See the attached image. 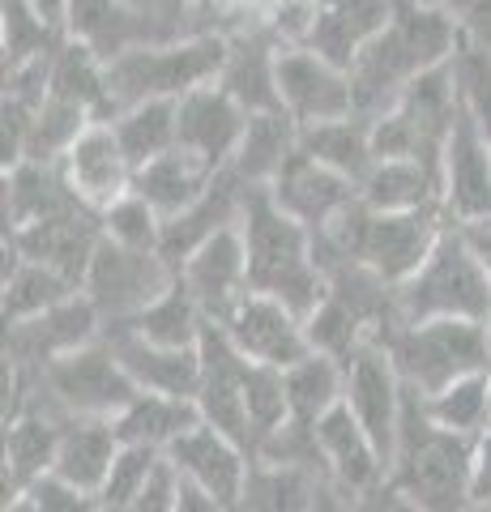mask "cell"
Wrapping results in <instances>:
<instances>
[{"instance_id": "6da1fadb", "label": "cell", "mask_w": 491, "mask_h": 512, "mask_svg": "<svg viewBox=\"0 0 491 512\" xmlns=\"http://www.w3.org/2000/svg\"><path fill=\"white\" fill-rule=\"evenodd\" d=\"M462 52V30L432 0H393L389 22L351 64L355 111L380 120L406 94V86L436 64H449Z\"/></svg>"}, {"instance_id": "7a4b0ae2", "label": "cell", "mask_w": 491, "mask_h": 512, "mask_svg": "<svg viewBox=\"0 0 491 512\" xmlns=\"http://www.w3.org/2000/svg\"><path fill=\"white\" fill-rule=\"evenodd\" d=\"M244 244H248V291L278 295L291 312L312 316L329 295V278L316 261V235L274 201L269 184H248L244 201Z\"/></svg>"}, {"instance_id": "3957f363", "label": "cell", "mask_w": 491, "mask_h": 512, "mask_svg": "<svg viewBox=\"0 0 491 512\" xmlns=\"http://www.w3.org/2000/svg\"><path fill=\"white\" fill-rule=\"evenodd\" d=\"M470 474H474V440L427 419L423 393L406 389L398 453L385 487L402 495L410 508H470Z\"/></svg>"}, {"instance_id": "277c9868", "label": "cell", "mask_w": 491, "mask_h": 512, "mask_svg": "<svg viewBox=\"0 0 491 512\" xmlns=\"http://www.w3.org/2000/svg\"><path fill=\"white\" fill-rule=\"evenodd\" d=\"M445 210L423 205V210H372L363 197H355L346 210H338L316 235V244L334 256H351L376 269L385 282H406L427 261V252L445 231Z\"/></svg>"}, {"instance_id": "5b68a950", "label": "cell", "mask_w": 491, "mask_h": 512, "mask_svg": "<svg viewBox=\"0 0 491 512\" xmlns=\"http://www.w3.org/2000/svg\"><path fill=\"white\" fill-rule=\"evenodd\" d=\"M393 303H398V325H406V320H432V316H466L487 325L491 274L457 222H445V231H440L432 252H427V261L406 282L393 286Z\"/></svg>"}, {"instance_id": "8992f818", "label": "cell", "mask_w": 491, "mask_h": 512, "mask_svg": "<svg viewBox=\"0 0 491 512\" xmlns=\"http://www.w3.org/2000/svg\"><path fill=\"white\" fill-rule=\"evenodd\" d=\"M231 52L223 35H193L180 43H133L107 60V90L116 99V116L146 99H184L188 90L218 82Z\"/></svg>"}, {"instance_id": "52a82bcc", "label": "cell", "mask_w": 491, "mask_h": 512, "mask_svg": "<svg viewBox=\"0 0 491 512\" xmlns=\"http://www.w3.org/2000/svg\"><path fill=\"white\" fill-rule=\"evenodd\" d=\"M380 346L393 355L406 389L415 393H440L445 384L462 380L470 372H487L491 346L487 325L466 316H432V320H406L393 325Z\"/></svg>"}, {"instance_id": "ba28073f", "label": "cell", "mask_w": 491, "mask_h": 512, "mask_svg": "<svg viewBox=\"0 0 491 512\" xmlns=\"http://www.w3.org/2000/svg\"><path fill=\"white\" fill-rule=\"evenodd\" d=\"M43 380L65 414H116L141 393V384L129 376V367L120 363L116 346L107 338H94L77 350H65L52 363H43Z\"/></svg>"}, {"instance_id": "9c48e42d", "label": "cell", "mask_w": 491, "mask_h": 512, "mask_svg": "<svg viewBox=\"0 0 491 512\" xmlns=\"http://www.w3.org/2000/svg\"><path fill=\"white\" fill-rule=\"evenodd\" d=\"M180 269L167 261L163 252H150V248H129L120 239L103 235L99 248H94V261L86 269V282L82 291L94 299V308L103 312V320H124V316H137L141 308L167 291L176 282Z\"/></svg>"}, {"instance_id": "30bf717a", "label": "cell", "mask_w": 491, "mask_h": 512, "mask_svg": "<svg viewBox=\"0 0 491 512\" xmlns=\"http://www.w3.org/2000/svg\"><path fill=\"white\" fill-rule=\"evenodd\" d=\"M440 210L449 222L491 218V141L466 94L457 99L453 133L445 141V158H440Z\"/></svg>"}, {"instance_id": "8fae6325", "label": "cell", "mask_w": 491, "mask_h": 512, "mask_svg": "<svg viewBox=\"0 0 491 512\" xmlns=\"http://www.w3.org/2000/svg\"><path fill=\"white\" fill-rule=\"evenodd\" d=\"M342 367H346L342 402L355 410V419L368 427V436L393 466L398 431H402V406H406V380L398 372V363H393V355L380 342H363Z\"/></svg>"}, {"instance_id": "7c38bea8", "label": "cell", "mask_w": 491, "mask_h": 512, "mask_svg": "<svg viewBox=\"0 0 491 512\" xmlns=\"http://www.w3.org/2000/svg\"><path fill=\"white\" fill-rule=\"evenodd\" d=\"M278 94H282V107L299 120V128L355 111L351 69H338L334 60H325L304 43H287L278 52Z\"/></svg>"}, {"instance_id": "4fadbf2b", "label": "cell", "mask_w": 491, "mask_h": 512, "mask_svg": "<svg viewBox=\"0 0 491 512\" xmlns=\"http://www.w3.org/2000/svg\"><path fill=\"white\" fill-rule=\"evenodd\" d=\"M223 333L235 342V350L257 363H274V367H291L304 355H312L304 316L291 312L278 295L265 291H244L235 299V308L218 320Z\"/></svg>"}, {"instance_id": "5bb4252c", "label": "cell", "mask_w": 491, "mask_h": 512, "mask_svg": "<svg viewBox=\"0 0 491 512\" xmlns=\"http://www.w3.org/2000/svg\"><path fill=\"white\" fill-rule=\"evenodd\" d=\"M167 457L180 466V474H188L197 487H205L214 495L218 508H240L244 491H248V474H252V453L231 440L227 431H218L214 423H193L167 444Z\"/></svg>"}, {"instance_id": "9a60e30c", "label": "cell", "mask_w": 491, "mask_h": 512, "mask_svg": "<svg viewBox=\"0 0 491 512\" xmlns=\"http://www.w3.org/2000/svg\"><path fill=\"white\" fill-rule=\"evenodd\" d=\"M244 355L223 333L218 320H205L201 333V389L197 406L201 419L227 431L231 440H240L252 453V419H248V397H244Z\"/></svg>"}, {"instance_id": "2e32d148", "label": "cell", "mask_w": 491, "mask_h": 512, "mask_svg": "<svg viewBox=\"0 0 491 512\" xmlns=\"http://www.w3.org/2000/svg\"><path fill=\"white\" fill-rule=\"evenodd\" d=\"M56 167H60V175H65V184L99 214L112 201H120L124 192H133V163H129V154H124V146H120L112 120L86 124L82 137L60 154Z\"/></svg>"}, {"instance_id": "e0dca14e", "label": "cell", "mask_w": 491, "mask_h": 512, "mask_svg": "<svg viewBox=\"0 0 491 512\" xmlns=\"http://www.w3.org/2000/svg\"><path fill=\"white\" fill-rule=\"evenodd\" d=\"M248 128V107L218 82L188 90L176 111V146L201 154L214 167H231Z\"/></svg>"}, {"instance_id": "ac0fdd59", "label": "cell", "mask_w": 491, "mask_h": 512, "mask_svg": "<svg viewBox=\"0 0 491 512\" xmlns=\"http://www.w3.org/2000/svg\"><path fill=\"white\" fill-rule=\"evenodd\" d=\"M180 278L188 282V291L197 295L205 316L223 320L235 308V299L248 291V244H244L240 222H231V227L214 231L210 239H201L180 261Z\"/></svg>"}, {"instance_id": "d6986e66", "label": "cell", "mask_w": 491, "mask_h": 512, "mask_svg": "<svg viewBox=\"0 0 491 512\" xmlns=\"http://www.w3.org/2000/svg\"><path fill=\"white\" fill-rule=\"evenodd\" d=\"M269 192H274V201L287 214H295L308 231H321L329 218L359 197V184L299 146L287 163H282V171L269 180Z\"/></svg>"}, {"instance_id": "ffe728a7", "label": "cell", "mask_w": 491, "mask_h": 512, "mask_svg": "<svg viewBox=\"0 0 491 512\" xmlns=\"http://www.w3.org/2000/svg\"><path fill=\"white\" fill-rule=\"evenodd\" d=\"M99 239H103V214L90 210V205H73V210H60L52 218L13 231V248L22 256H30V261L60 269L65 278H73L82 286Z\"/></svg>"}, {"instance_id": "44dd1931", "label": "cell", "mask_w": 491, "mask_h": 512, "mask_svg": "<svg viewBox=\"0 0 491 512\" xmlns=\"http://www.w3.org/2000/svg\"><path fill=\"white\" fill-rule=\"evenodd\" d=\"M312 431H316V448H321V457H325V474L334 478L342 491L359 495V491H372L389 478L385 453L376 448L368 427L355 419V410L346 402L325 410Z\"/></svg>"}, {"instance_id": "7402d4cb", "label": "cell", "mask_w": 491, "mask_h": 512, "mask_svg": "<svg viewBox=\"0 0 491 512\" xmlns=\"http://www.w3.org/2000/svg\"><path fill=\"white\" fill-rule=\"evenodd\" d=\"M107 342L116 346L120 363L146 393H171V397H197L201 389V346H163L141 338L137 329L112 320Z\"/></svg>"}, {"instance_id": "603a6c76", "label": "cell", "mask_w": 491, "mask_h": 512, "mask_svg": "<svg viewBox=\"0 0 491 512\" xmlns=\"http://www.w3.org/2000/svg\"><path fill=\"white\" fill-rule=\"evenodd\" d=\"M389 13L393 0H312L304 47L334 60L338 69H351L355 56L389 22Z\"/></svg>"}, {"instance_id": "cb8c5ba5", "label": "cell", "mask_w": 491, "mask_h": 512, "mask_svg": "<svg viewBox=\"0 0 491 512\" xmlns=\"http://www.w3.org/2000/svg\"><path fill=\"white\" fill-rule=\"evenodd\" d=\"M99 320H103V312L94 308V299L86 291H73L69 299H60L56 308L9 325V350H13V359L52 363L56 355H65V350H77V346L99 338Z\"/></svg>"}, {"instance_id": "d4e9b609", "label": "cell", "mask_w": 491, "mask_h": 512, "mask_svg": "<svg viewBox=\"0 0 491 512\" xmlns=\"http://www.w3.org/2000/svg\"><path fill=\"white\" fill-rule=\"evenodd\" d=\"M120 431L116 419H103V414H69L60 423V448H56V474H65L73 487H82L90 500L103 491L107 470L120 453Z\"/></svg>"}, {"instance_id": "484cf974", "label": "cell", "mask_w": 491, "mask_h": 512, "mask_svg": "<svg viewBox=\"0 0 491 512\" xmlns=\"http://www.w3.org/2000/svg\"><path fill=\"white\" fill-rule=\"evenodd\" d=\"M218 171L223 167L205 163L201 154L184 150V146H171L167 154H158L146 167L133 171V192H141V197H146L167 222V218L184 214L193 201H201V192L214 184Z\"/></svg>"}, {"instance_id": "4316f807", "label": "cell", "mask_w": 491, "mask_h": 512, "mask_svg": "<svg viewBox=\"0 0 491 512\" xmlns=\"http://www.w3.org/2000/svg\"><path fill=\"white\" fill-rule=\"evenodd\" d=\"M295 150H299V120L287 107L248 111V128H244V141H240V150H235L231 167L240 171L248 184H269Z\"/></svg>"}, {"instance_id": "83f0119b", "label": "cell", "mask_w": 491, "mask_h": 512, "mask_svg": "<svg viewBox=\"0 0 491 512\" xmlns=\"http://www.w3.org/2000/svg\"><path fill=\"white\" fill-rule=\"evenodd\" d=\"M359 197L372 210H423L440 205V171L423 158H376L363 175Z\"/></svg>"}, {"instance_id": "f1b7e54d", "label": "cell", "mask_w": 491, "mask_h": 512, "mask_svg": "<svg viewBox=\"0 0 491 512\" xmlns=\"http://www.w3.org/2000/svg\"><path fill=\"white\" fill-rule=\"evenodd\" d=\"M65 30L69 39L94 47L103 60H112L124 47L146 39V18L133 13L124 0H69Z\"/></svg>"}, {"instance_id": "f546056e", "label": "cell", "mask_w": 491, "mask_h": 512, "mask_svg": "<svg viewBox=\"0 0 491 512\" xmlns=\"http://www.w3.org/2000/svg\"><path fill=\"white\" fill-rule=\"evenodd\" d=\"M193 423H201L197 397H171V393H146V389L116 414L120 440L124 444H150V448H167Z\"/></svg>"}, {"instance_id": "4dcf8cb0", "label": "cell", "mask_w": 491, "mask_h": 512, "mask_svg": "<svg viewBox=\"0 0 491 512\" xmlns=\"http://www.w3.org/2000/svg\"><path fill=\"white\" fill-rule=\"evenodd\" d=\"M299 146H304L312 158H321L334 171L351 175L355 184H363V175L372 171L376 150H372V120H363L359 111L325 124H308L299 128Z\"/></svg>"}, {"instance_id": "1f68e13d", "label": "cell", "mask_w": 491, "mask_h": 512, "mask_svg": "<svg viewBox=\"0 0 491 512\" xmlns=\"http://www.w3.org/2000/svg\"><path fill=\"white\" fill-rule=\"evenodd\" d=\"M60 423L47 414H13L5 431V491L22 495L39 474L56 466Z\"/></svg>"}, {"instance_id": "d6a6232c", "label": "cell", "mask_w": 491, "mask_h": 512, "mask_svg": "<svg viewBox=\"0 0 491 512\" xmlns=\"http://www.w3.org/2000/svg\"><path fill=\"white\" fill-rule=\"evenodd\" d=\"M205 316L197 295L188 291V282L176 274V282L158 295L150 308H141L137 316H124L120 325L137 329L141 338L150 342H163V346H201V333H205Z\"/></svg>"}, {"instance_id": "836d02e7", "label": "cell", "mask_w": 491, "mask_h": 512, "mask_svg": "<svg viewBox=\"0 0 491 512\" xmlns=\"http://www.w3.org/2000/svg\"><path fill=\"white\" fill-rule=\"evenodd\" d=\"M218 86L231 90L248 111L282 107V94H278V52L265 39L231 43L227 64H223V73H218Z\"/></svg>"}, {"instance_id": "e575fe53", "label": "cell", "mask_w": 491, "mask_h": 512, "mask_svg": "<svg viewBox=\"0 0 491 512\" xmlns=\"http://www.w3.org/2000/svg\"><path fill=\"white\" fill-rule=\"evenodd\" d=\"M73 291H82L73 278H65L60 269L30 261L13 248V265L5 269V325H18V320H30L47 308H56L60 299H69Z\"/></svg>"}, {"instance_id": "d590c367", "label": "cell", "mask_w": 491, "mask_h": 512, "mask_svg": "<svg viewBox=\"0 0 491 512\" xmlns=\"http://www.w3.org/2000/svg\"><path fill=\"white\" fill-rule=\"evenodd\" d=\"M346 389V367L334 355L312 350L299 363L287 367V397H291V423L316 427L325 410H334L342 402Z\"/></svg>"}, {"instance_id": "8d00e7d4", "label": "cell", "mask_w": 491, "mask_h": 512, "mask_svg": "<svg viewBox=\"0 0 491 512\" xmlns=\"http://www.w3.org/2000/svg\"><path fill=\"white\" fill-rule=\"evenodd\" d=\"M176 111H180V99H146V103L124 107L112 120L133 171L176 146Z\"/></svg>"}, {"instance_id": "74e56055", "label": "cell", "mask_w": 491, "mask_h": 512, "mask_svg": "<svg viewBox=\"0 0 491 512\" xmlns=\"http://www.w3.org/2000/svg\"><path fill=\"white\" fill-rule=\"evenodd\" d=\"M423 410L432 423L457 431V436L479 440L491 427V380H487V372H470L462 380L445 384L440 393H427Z\"/></svg>"}, {"instance_id": "f35d334b", "label": "cell", "mask_w": 491, "mask_h": 512, "mask_svg": "<svg viewBox=\"0 0 491 512\" xmlns=\"http://www.w3.org/2000/svg\"><path fill=\"white\" fill-rule=\"evenodd\" d=\"M86 124H94V116L82 103L69 99V94L47 90V99L35 107V116H30L22 158H35V163H60V154L82 137Z\"/></svg>"}, {"instance_id": "ab89813d", "label": "cell", "mask_w": 491, "mask_h": 512, "mask_svg": "<svg viewBox=\"0 0 491 512\" xmlns=\"http://www.w3.org/2000/svg\"><path fill=\"white\" fill-rule=\"evenodd\" d=\"M244 397H248V419H252V453H257L261 440H269L274 431H282V427L291 423L287 367L248 359L244 363Z\"/></svg>"}, {"instance_id": "60d3db41", "label": "cell", "mask_w": 491, "mask_h": 512, "mask_svg": "<svg viewBox=\"0 0 491 512\" xmlns=\"http://www.w3.org/2000/svg\"><path fill=\"white\" fill-rule=\"evenodd\" d=\"M304 329H308L312 350H321V355H334L338 363L351 359L363 342H372V329L363 325V316L346 299H338L334 291L316 303V312L304 320Z\"/></svg>"}, {"instance_id": "b9f144b4", "label": "cell", "mask_w": 491, "mask_h": 512, "mask_svg": "<svg viewBox=\"0 0 491 512\" xmlns=\"http://www.w3.org/2000/svg\"><path fill=\"white\" fill-rule=\"evenodd\" d=\"M167 448H150V444H120V453L107 470L103 491L94 495V508H137L141 491L150 483V470L158 466Z\"/></svg>"}, {"instance_id": "7bdbcfd3", "label": "cell", "mask_w": 491, "mask_h": 512, "mask_svg": "<svg viewBox=\"0 0 491 512\" xmlns=\"http://www.w3.org/2000/svg\"><path fill=\"white\" fill-rule=\"evenodd\" d=\"M103 235H112L129 248L163 252V214L141 192H124L120 201H112L103 210Z\"/></svg>"}, {"instance_id": "ee69618b", "label": "cell", "mask_w": 491, "mask_h": 512, "mask_svg": "<svg viewBox=\"0 0 491 512\" xmlns=\"http://www.w3.org/2000/svg\"><path fill=\"white\" fill-rule=\"evenodd\" d=\"M18 504H22V508H43V512H73V508H90L94 500H90L82 487H73L65 474L47 470V474H39L35 483L22 491Z\"/></svg>"}, {"instance_id": "f6af8a7d", "label": "cell", "mask_w": 491, "mask_h": 512, "mask_svg": "<svg viewBox=\"0 0 491 512\" xmlns=\"http://www.w3.org/2000/svg\"><path fill=\"white\" fill-rule=\"evenodd\" d=\"M462 30V39L491 52V0H436Z\"/></svg>"}, {"instance_id": "bcb514c9", "label": "cell", "mask_w": 491, "mask_h": 512, "mask_svg": "<svg viewBox=\"0 0 491 512\" xmlns=\"http://www.w3.org/2000/svg\"><path fill=\"white\" fill-rule=\"evenodd\" d=\"M141 512H171V508H180V466L171 461L167 453L158 457V466L150 470V483L146 491H141V500H137Z\"/></svg>"}, {"instance_id": "7dc6e473", "label": "cell", "mask_w": 491, "mask_h": 512, "mask_svg": "<svg viewBox=\"0 0 491 512\" xmlns=\"http://www.w3.org/2000/svg\"><path fill=\"white\" fill-rule=\"evenodd\" d=\"M470 508H491V427L474 440V474H470Z\"/></svg>"}, {"instance_id": "c3c4849f", "label": "cell", "mask_w": 491, "mask_h": 512, "mask_svg": "<svg viewBox=\"0 0 491 512\" xmlns=\"http://www.w3.org/2000/svg\"><path fill=\"white\" fill-rule=\"evenodd\" d=\"M457 227L466 231L470 248L479 252V261L487 265V274H491V218H479V222H457Z\"/></svg>"}, {"instance_id": "681fc988", "label": "cell", "mask_w": 491, "mask_h": 512, "mask_svg": "<svg viewBox=\"0 0 491 512\" xmlns=\"http://www.w3.org/2000/svg\"><path fill=\"white\" fill-rule=\"evenodd\" d=\"M487 346H491V316H487Z\"/></svg>"}, {"instance_id": "f907efd6", "label": "cell", "mask_w": 491, "mask_h": 512, "mask_svg": "<svg viewBox=\"0 0 491 512\" xmlns=\"http://www.w3.org/2000/svg\"><path fill=\"white\" fill-rule=\"evenodd\" d=\"M171 5H193V0H171Z\"/></svg>"}, {"instance_id": "816d5d0a", "label": "cell", "mask_w": 491, "mask_h": 512, "mask_svg": "<svg viewBox=\"0 0 491 512\" xmlns=\"http://www.w3.org/2000/svg\"><path fill=\"white\" fill-rule=\"evenodd\" d=\"M487 380H491V367H487Z\"/></svg>"}, {"instance_id": "f5cc1de1", "label": "cell", "mask_w": 491, "mask_h": 512, "mask_svg": "<svg viewBox=\"0 0 491 512\" xmlns=\"http://www.w3.org/2000/svg\"><path fill=\"white\" fill-rule=\"evenodd\" d=\"M432 5H436V0H432Z\"/></svg>"}]
</instances>
